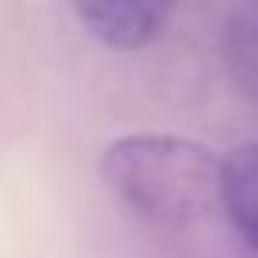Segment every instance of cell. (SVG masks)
Returning <instances> with one entry per match:
<instances>
[{
  "label": "cell",
  "instance_id": "obj_1",
  "mask_svg": "<svg viewBox=\"0 0 258 258\" xmlns=\"http://www.w3.org/2000/svg\"><path fill=\"white\" fill-rule=\"evenodd\" d=\"M99 178L129 213L178 232L220 205L224 160L194 137L125 133L103 148Z\"/></svg>",
  "mask_w": 258,
  "mask_h": 258
},
{
  "label": "cell",
  "instance_id": "obj_2",
  "mask_svg": "<svg viewBox=\"0 0 258 258\" xmlns=\"http://www.w3.org/2000/svg\"><path fill=\"white\" fill-rule=\"evenodd\" d=\"M84 34L103 42L106 49H145L163 34L171 4L160 0H80L73 4Z\"/></svg>",
  "mask_w": 258,
  "mask_h": 258
},
{
  "label": "cell",
  "instance_id": "obj_3",
  "mask_svg": "<svg viewBox=\"0 0 258 258\" xmlns=\"http://www.w3.org/2000/svg\"><path fill=\"white\" fill-rule=\"evenodd\" d=\"M220 209L228 213L235 235L258 254V141H247L224 156Z\"/></svg>",
  "mask_w": 258,
  "mask_h": 258
},
{
  "label": "cell",
  "instance_id": "obj_4",
  "mask_svg": "<svg viewBox=\"0 0 258 258\" xmlns=\"http://www.w3.org/2000/svg\"><path fill=\"white\" fill-rule=\"evenodd\" d=\"M220 53H224L228 80L247 99L258 103V0L239 4V8L228 12Z\"/></svg>",
  "mask_w": 258,
  "mask_h": 258
}]
</instances>
